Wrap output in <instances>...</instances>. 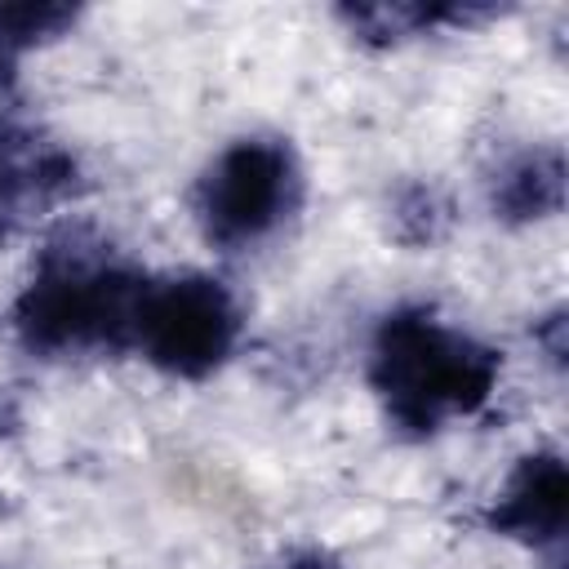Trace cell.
Wrapping results in <instances>:
<instances>
[{"instance_id": "12", "label": "cell", "mask_w": 569, "mask_h": 569, "mask_svg": "<svg viewBox=\"0 0 569 569\" xmlns=\"http://www.w3.org/2000/svg\"><path fill=\"white\" fill-rule=\"evenodd\" d=\"M280 569H342V565H338V556H329V551L316 547V551H298V556L284 560Z\"/></svg>"}, {"instance_id": "1", "label": "cell", "mask_w": 569, "mask_h": 569, "mask_svg": "<svg viewBox=\"0 0 569 569\" xmlns=\"http://www.w3.org/2000/svg\"><path fill=\"white\" fill-rule=\"evenodd\" d=\"M147 280L151 276L93 227H58L36 253L31 280L13 298V333L44 360L124 351Z\"/></svg>"}, {"instance_id": "3", "label": "cell", "mask_w": 569, "mask_h": 569, "mask_svg": "<svg viewBox=\"0 0 569 569\" xmlns=\"http://www.w3.org/2000/svg\"><path fill=\"white\" fill-rule=\"evenodd\" d=\"M302 204V164L284 138H236L196 182V222L222 253L276 236Z\"/></svg>"}, {"instance_id": "8", "label": "cell", "mask_w": 569, "mask_h": 569, "mask_svg": "<svg viewBox=\"0 0 569 569\" xmlns=\"http://www.w3.org/2000/svg\"><path fill=\"white\" fill-rule=\"evenodd\" d=\"M502 9L493 4H427V0H382V4H338V22L360 40V44H373V49H387V44H400V40H413V36H431V31H445V27H471V22H485Z\"/></svg>"}, {"instance_id": "9", "label": "cell", "mask_w": 569, "mask_h": 569, "mask_svg": "<svg viewBox=\"0 0 569 569\" xmlns=\"http://www.w3.org/2000/svg\"><path fill=\"white\" fill-rule=\"evenodd\" d=\"M76 22H80L76 4H44V0L40 4L36 0L0 4V93H9L18 84V67L27 53L53 44Z\"/></svg>"}, {"instance_id": "10", "label": "cell", "mask_w": 569, "mask_h": 569, "mask_svg": "<svg viewBox=\"0 0 569 569\" xmlns=\"http://www.w3.org/2000/svg\"><path fill=\"white\" fill-rule=\"evenodd\" d=\"M391 218H396V236H400L405 244H431V240L445 231V222H449V204H445V196H440L436 187L409 182V187L396 196Z\"/></svg>"}, {"instance_id": "6", "label": "cell", "mask_w": 569, "mask_h": 569, "mask_svg": "<svg viewBox=\"0 0 569 569\" xmlns=\"http://www.w3.org/2000/svg\"><path fill=\"white\" fill-rule=\"evenodd\" d=\"M480 520L489 533L525 542V547L560 542L565 520H569V467H565V458L556 449L525 453Z\"/></svg>"}, {"instance_id": "5", "label": "cell", "mask_w": 569, "mask_h": 569, "mask_svg": "<svg viewBox=\"0 0 569 569\" xmlns=\"http://www.w3.org/2000/svg\"><path fill=\"white\" fill-rule=\"evenodd\" d=\"M80 160L22 116H0V240L80 191Z\"/></svg>"}, {"instance_id": "7", "label": "cell", "mask_w": 569, "mask_h": 569, "mask_svg": "<svg viewBox=\"0 0 569 569\" xmlns=\"http://www.w3.org/2000/svg\"><path fill=\"white\" fill-rule=\"evenodd\" d=\"M493 218L525 227L556 218L565 209V151L560 147H525L507 156L489 182Z\"/></svg>"}, {"instance_id": "2", "label": "cell", "mask_w": 569, "mask_h": 569, "mask_svg": "<svg viewBox=\"0 0 569 569\" xmlns=\"http://www.w3.org/2000/svg\"><path fill=\"white\" fill-rule=\"evenodd\" d=\"M498 373L502 356L427 302L391 307L369 342V387L387 422L409 440H427L480 413Z\"/></svg>"}, {"instance_id": "11", "label": "cell", "mask_w": 569, "mask_h": 569, "mask_svg": "<svg viewBox=\"0 0 569 569\" xmlns=\"http://www.w3.org/2000/svg\"><path fill=\"white\" fill-rule=\"evenodd\" d=\"M533 338L547 347L551 365H565V311H551L547 320L533 325Z\"/></svg>"}, {"instance_id": "4", "label": "cell", "mask_w": 569, "mask_h": 569, "mask_svg": "<svg viewBox=\"0 0 569 569\" xmlns=\"http://www.w3.org/2000/svg\"><path fill=\"white\" fill-rule=\"evenodd\" d=\"M240 329L244 316L236 293L218 276L182 271V276L147 280L129 347L142 351V360L169 378L204 382L231 360Z\"/></svg>"}]
</instances>
